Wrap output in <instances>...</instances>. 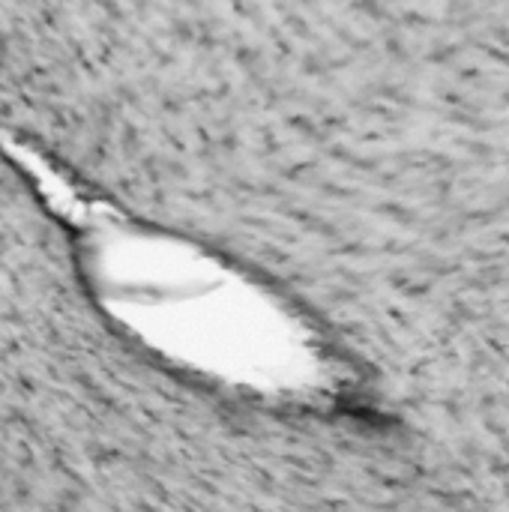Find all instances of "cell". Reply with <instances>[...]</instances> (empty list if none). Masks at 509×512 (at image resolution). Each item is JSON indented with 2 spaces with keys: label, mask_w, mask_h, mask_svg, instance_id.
Segmentation results:
<instances>
[{
  "label": "cell",
  "mask_w": 509,
  "mask_h": 512,
  "mask_svg": "<svg viewBox=\"0 0 509 512\" xmlns=\"http://www.w3.org/2000/svg\"><path fill=\"white\" fill-rule=\"evenodd\" d=\"M96 249L105 294L183 369L267 402H303L330 387L309 321L252 273L183 240L111 237Z\"/></svg>",
  "instance_id": "cell-1"
}]
</instances>
